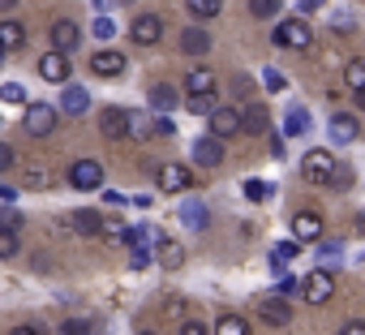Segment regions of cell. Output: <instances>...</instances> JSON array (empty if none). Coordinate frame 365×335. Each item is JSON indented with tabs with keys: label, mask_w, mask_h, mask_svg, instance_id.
Instances as JSON below:
<instances>
[{
	"label": "cell",
	"mask_w": 365,
	"mask_h": 335,
	"mask_svg": "<svg viewBox=\"0 0 365 335\" xmlns=\"http://www.w3.org/2000/svg\"><path fill=\"white\" fill-rule=\"evenodd\" d=\"M297 249H301V241H279V245L271 249V271H275V275H284V271H288V262L297 258Z\"/></svg>",
	"instance_id": "cell-26"
},
{
	"label": "cell",
	"mask_w": 365,
	"mask_h": 335,
	"mask_svg": "<svg viewBox=\"0 0 365 335\" xmlns=\"http://www.w3.org/2000/svg\"><path fill=\"white\" fill-rule=\"evenodd\" d=\"M0 103H26V86L22 82H5L0 86Z\"/></svg>",
	"instance_id": "cell-36"
},
{
	"label": "cell",
	"mask_w": 365,
	"mask_h": 335,
	"mask_svg": "<svg viewBox=\"0 0 365 335\" xmlns=\"http://www.w3.org/2000/svg\"><path fill=\"white\" fill-rule=\"evenodd\" d=\"M103 232H108V241H120L125 245V224H103Z\"/></svg>",
	"instance_id": "cell-52"
},
{
	"label": "cell",
	"mask_w": 365,
	"mask_h": 335,
	"mask_svg": "<svg viewBox=\"0 0 365 335\" xmlns=\"http://www.w3.org/2000/svg\"><path fill=\"white\" fill-rule=\"evenodd\" d=\"M39 78L43 82H65L69 78V52H48V56H39Z\"/></svg>",
	"instance_id": "cell-13"
},
{
	"label": "cell",
	"mask_w": 365,
	"mask_h": 335,
	"mask_svg": "<svg viewBox=\"0 0 365 335\" xmlns=\"http://www.w3.org/2000/svg\"><path fill=\"white\" fill-rule=\"evenodd\" d=\"M163 314H168V318H180V314H185V301H180V297H168V301H163Z\"/></svg>",
	"instance_id": "cell-48"
},
{
	"label": "cell",
	"mask_w": 365,
	"mask_h": 335,
	"mask_svg": "<svg viewBox=\"0 0 365 335\" xmlns=\"http://www.w3.org/2000/svg\"><path fill=\"white\" fill-rule=\"evenodd\" d=\"M150 262H155V254H150L146 245H133V254H129V267H133V271H142V267H150Z\"/></svg>",
	"instance_id": "cell-41"
},
{
	"label": "cell",
	"mask_w": 365,
	"mask_h": 335,
	"mask_svg": "<svg viewBox=\"0 0 365 335\" xmlns=\"http://www.w3.org/2000/svg\"><path fill=\"white\" fill-rule=\"evenodd\" d=\"M331 190H348L352 185V163H344V159H335V172H331V181H327Z\"/></svg>",
	"instance_id": "cell-33"
},
{
	"label": "cell",
	"mask_w": 365,
	"mask_h": 335,
	"mask_svg": "<svg viewBox=\"0 0 365 335\" xmlns=\"http://www.w3.org/2000/svg\"><path fill=\"white\" fill-rule=\"evenodd\" d=\"M211 335H254V331H250V322L241 314H220V322H215Z\"/></svg>",
	"instance_id": "cell-28"
},
{
	"label": "cell",
	"mask_w": 365,
	"mask_h": 335,
	"mask_svg": "<svg viewBox=\"0 0 365 335\" xmlns=\"http://www.w3.org/2000/svg\"><path fill=\"white\" fill-rule=\"evenodd\" d=\"M322 249H318V258L322 262H339V254H344V245H335V241H318Z\"/></svg>",
	"instance_id": "cell-44"
},
{
	"label": "cell",
	"mask_w": 365,
	"mask_h": 335,
	"mask_svg": "<svg viewBox=\"0 0 365 335\" xmlns=\"http://www.w3.org/2000/svg\"><path fill=\"white\" fill-rule=\"evenodd\" d=\"M150 133H155V138H172V133H176V125H172V116H168V112H159V116H150Z\"/></svg>",
	"instance_id": "cell-37"
},
{
	"label": "cell",
	"mask_w": 365,
	"mask_h": 335,
	"mask_svg": "<svg viewBox=\"0 0 365 335\" xmlns=\"http://www.w3.org/2000/svg\"><path fill=\"white\" fill-rule=\"evenodd\" d=\"M99 133H103L108 142L129 138V112H125V108H103V112H99Z\"/></svg>",
	"instance_id": "cell-10"
},
{
	"label": "cell",
	"mask_w": 365,
	"mask_h": 335,
	"mask_svg": "<svg viewBox=\"0 0 365 335\" xmlns=\"http://www.w3.org/2000/svg\"><path fill=\"white\" fill-rule=\"evenodd\" d=\"M180 335H211V326L198 322V318H185V322H180Z\"/></svg>",
	"instance_id": "cell-46"
},
{
	"label": "cell",
	"mask_w": 365,
	"mask_h": 335,
	"mask_svg": "<svg viewBox=\"0 0 365 335\" xmlns=\"http://www.w3.org/2000/svg\"><path fill=\"white\" fill-rule=\"evenodd\" d=\"M339 335H365V318H348V322L339 326Z\"/></svg>",
	"instance_id": "cell-49"
},
{
	"label": "cell",
	"mask_w": 365,
	"mask_h": 335,
	"mask_svg": "<svg viewBox=\"0 0 365 335\" xmlns=\"http://www.w3.org/2000/svg\"><path fill=\"white\" fill-rule=\"evenodd\" d=\"M5 335H39L35 326H14V331H5Z\"/></svg>",
	"instance_id": "cell-55"
},
{
	"label": "cell",
	"mask_w": 365,
	"mask_h": 335,
	"mask_svg": "<svg viewBox=\"0 0 365 335\" xmlns=\"http://www.w3.org/2000/svg\"><path fill=\"white\" fill-rule=\"evenodd\" d=\"M95 5H99V9H103V5H108V0H95Z\"/></svg>",
	"instance_id": "cell-59"
},
{
	"label": "cell",
	"mask_w": 365,
	"mask_h": 335,
	"mask_svg": "<svg viewBox=\"0 0 365 335\" xmlns=\"http://www.w3.org/2000/svg\"><path fill=\"white\" fill-rule=\"evenodd\" d=\"M185 91H190V95H202V91H215V73H211L207 65H194V69L185 73Z\"/></svg>",
	"instance_id": "cell-25"
},
{
	"label": "cell",
	"mask_w": 365,
	"mask_h": 335,
	"mask_svg": "<svg viewBox=\"0 0 365 335\" xmlns=\"http://www.w3.org/2000/svg\"><path fill=\"white\" fill-rule=\"evenodd\" d=\"M292 241L318 245V241H322V215H318V211H297V215H292Z\"/></svg>",
	"instance_id": "cell-8"
},
{
	"label": "cell",
	"mask_w": 365,
	"mask_h": 335,
	"mask_svg": "<svg viewBox=\"0 0 365 335\" xmlns=\"http://www.w3.org/2000/svg\"><path fill=\"white\" fill-rule=\"evenodd\" d=\"M0 228H9V232L22 228V215L14 211V202H0Z\"/></svg>",
	"instance_id": "cell-38"
},
{
	"label": "cell",
	"mask_w": 365,
	"mask_h": 335,
	"mask_svg": "<svg viewBox=\"0 0 365 335\" xmlns=\"http://www.w3.org/2000/svg\"><path fill=\"white\" fill-rule=\"evenodd\" d=\"M95 35H99V39H103V43H108V39H112V35H116V22H112V18H108V14H103V18H99V22H95Z\"/></svg>",
	"instance_id": "cell-47"
},
{
	"label": "cell",
	"mask_w": 365,
	"mask_h": 335,
	"mask_svg": "<svg viewBox=\"0 0 365 335\" xmlns=\"http://www.w3.org/2000/svg\"><path fill=\"white\" fill-rule=\"evenodd\" d=\"M14 254H18V232L0 228V262H5V258H14Z\"/></svg>",
	"instance_id": "cell-39"
},
{
	"label": "cell",
	"mask_w": 365,
	"mask_h": 335,
	"mask_svg": "<svg viewBox=\"0 0 365 335\" xmlns=\"http://www.w3.org/2000/svg\"><path fill=\"white\" fill-rule=\"evenodd\" d=\"M142 335H155V331H142Z\"/></svg>",
	"instance_id": "cell-60"
},
{
	"label": "cell",
	"mask_w": 365,
	"mask_h": 335,
	"mask_svg": "<svg viewBox=\"0 0 365 335\" xmlns=\"http://www.w3.org/2000/svg\"><path fill=\"white\" fill-rule=\"evenodd\" d=\"M331 26H335V31L344 35V31H352L356 22H352V14H335V18H331Z\"/></svg>",
	"instance_id": "cell-50"
},
{
	"label": "cell",
	"mask_w": 365,
	"mask_h": 335,
	"mask_svg": "<svg viewBox=\"0 0 365 335\" xmlns=\"http://www.w3.org/2000/svg\"><path fill=\"white\" fill-rule=\"evenodd\" d=\"M150 108H155V112H172V108H176V86H168V82L150 86Z\"/></svg>",
	"instance_id": "cell-29"
},
{
	"label": "cell",
	"mask_w": 365,
	"mask_h": 335,
	"mask_svg": "<svg viewBox=\"0 0 365 335\" xmlns=\"http://www.w3.org/2000/svg\"><path fill=\"white\" fill-rule=\"evenodd\" d=\"M0 202H18V190L14 185H0Z\"/></svg>",
	"instance_id": "cell-54"
},
{
	"label": "cell",
	"mask_w": 365,
	"mask_h": 335,
	"mask_svg": "<svg viewBox=\"0 0 365 335\" xmlns=\"http://www.w3.org/2000/svg\"><path fill=\"white\" fill-rule=\"evenodd\" d=\"M180 52H185V56H211V31L185 26V31H180Z\"/></svg>",
	"instance_id": "cell-15"
},
{
	"label": "cell",
	"mask_w": 365,
	"mask_h": 335,
	"mask_svg": "<svg viewBox=\"0 0 365 335\" xmlns=\"http://www.w3.org/2000/svg\"><path fill=\"white\" fill-rule=\"evenodd\" d=\"M48 35H52V48H56V52H73V48L82 43V26H78L73 18H56Z\"/></svg>",
	"instance_id": "cell-9"
},
{
	"label": "cell",
	"mask_w": 365,
	"mask_h": 335,
	"mask_svg": "<svg viewBox=\"0 0 365 335\" xmlns=\"http://www.w3.org/2000/svg\"><path fill=\"white\" fill-rule=\"evenodd\" d=\"M258 314H262L271 326H288V322H292V309H288L284 297H258Z\"/></svg>",
	"instance_id": "cell-18"
},
{
	"label": "cell",
	"mask_w": 365,
	"mask_h": 335,
	"mask_svg": "<svg viewBox=\"0 0 365 335\" xmlns=\"http://www.w3.org/2000/svg\"><path fill=\"white\" fill-rule=\"evenodd\" d=\"M52 168H43V163H31V168H22V185L26 190H52Z\"/></svg>",
	"instance_id": "cell-24"
},
{
	"label": "cell",
	"mask_w": 365,
	"mask_h": 335,
	"mask_svg": "<svg viewBox=\"0 0 365 335\" xmlns=\"http://www.w3.org/2000/svg\"><path fill=\"white\" fill-rule=\"evenodd\" d=\"M271 43L275 48H292V52H309L314 48V31H309L305 18H288V22H279L271 31Z\"/></svg>",
	"instance_id": "cell-1"
},
{
	"label": "cell",
	"mask_w": 365,
	"mask_h": 335,
	"mask_svg": "<svg viewBox=\"0 0 365 335\" xmlns=\"http://www.w3.org/2000/svg\"><path fill=\"white\" fill-rule=\"evenodd\" d=\"M129 39H133L138 48H155V43L163 39V18H159V14H142V18H133Z\"/></svg>",
	"instance_id": "cell-6"
},
{
	"label": "cell",
	"mask_w": 365,
	"mask_h": 335,
	"mask_svg": "<svg viewBox=\"0 0 365 335\" xmlns=\"http://www.w3.org/2000/svg\"><path fill=\"white\" fill-rule=\"evenodd\" d=\"M271 155H275V159H284V155H288V138H284V133H275V138H271Z\"/></svg>",
	"instance_id": "cell-51"
},
{
	"label": "cell",
	"mask_w": 365,
	"mask_h": 335,
	"mask_svg": "<svg viewBox=\"0 0 365 335\" xmlns=\"http://www.w3.org/2000/svg\"><path fill=\"white\" fill-rule=\"evenodd\" d=\"M279 5H284V0H250V14L267 22V18H279Z\"/></svg>",
	"instance_id": "cell-34"
},
{
	"label": "cell",
	"mask_w": 365,
	"mask_h": 335,
	"mask_svg": "<svg viewBox=\"0 0 365 335\" xmlns=\"http://www.w3.org/2000/svg\"><path fill=\"white\" fill-rule=\"evenodd\" d=\"M69 228L82 232V237H95V232H103V215L99 211H73L69 215Z\"/></svg>",
	"instance_id": "cell-23"
},
{
	"label": "cell",
	"mask_w": 365,
	"mask_h": 335,
	"mask_svg": "<svg viewBox=\"0 0 365 335\" xmlns=\"http://www.w3.org/2000/svg\"><path fill=\"white\" fill-rule=\"evenodd\" d=\"M91 73H95V78H120V73H125V56H120L116 48H99V52L91 56Z\"/></svg>",
	"instance_id": "cell-11"
},
{
	"label": "cell",
	"mask_w": 365,
	"mask_h": 335,
	"mask_svg": "<svg viewBox=\"0 0 365 335\" xmlns=\"http://www.w3.org/2000/svg\"><path fill=\"white\" fill-rule=\"evenodd\" d=\"M18 5V0H0V9H14Z\"/></svg>",
	"instance_id": "cell-58"
},
{
	"label": "cell",
	"mask_w": 365,
	"mask_h": 335,
	"mask_svg": "<svg viewBox=\"0 0 365 335\" xmlns=\"http://www.w3.org/2000/svg\"><path fill=\"white\" fill-rule=\"evenodd\" d=\"M185 5H190V14H194L198 22H211V18H220L224 0H185Z\"/></svg>",
	"instance_id": "cell-30"
},
{
	"label": "cell",
	"mask_w": 365,
	"mask_h": 335,
	"mask_svg": "<svg viewBox=\"0 0 365 335\" xmlns=\"http://www.w3.org/2000/svg\"><path fill=\"white\" fill-rule=\"evenodd\" d=\"M241 129H245V133H267V129H271V116H267V108L250 99V103L241 108Z\"/></svg>",
	"instance_id": "cell-20"
},
{
	"label": "cell",
	"mask_w": 365,
	"mask_h": 335,
	"mask_svg": "<svg viewBox=\"0 0 365 335\" xmlns=\"http://www.w3.org/2000/svg\"><path fill=\"white\" fill-rule=\"evenodd\" d=\"M309 129V112L297 103V108H288V116H284V138H301Z\"/></svg>",
	"instance_id": "cell-27"
},
{
	"label": "cell",
	"mask_w": 365,
	"mask_h": 335,
	"mask_svg": "<svg viewBox=\"0 0 365 335\" xmlns=\"http://www.w3.org/2000/svg\"><path fill=\"white\" fill-rule=\"evenodd\" d=\"M241 190H245V198H250V202H267V198L275 194V190H271L267 181H258V177H250V181L241 185Z\"/></svg>",
	"instance_id": "cell-32"
},
{
	"label": "cell",
	"mask_w": 365,
	"mask_h": 335,
	"mask_svg": "<svg viewBox=\"0 0 365 335\" xmlns=\"http://www.w3.org/2000/svg\"><path fill=\"white\" fill-rule=\"evenodd\" d=\"M155 262L168 267V271H176V267H185V249H180L172 237H155Z\"/></svg>",
	"instance_id": "cell-19"
},
{
	"label": "cell",
	"mask_w": 365,
	"mask_h": 335,
	"mask_svg": "<svg viewBox=\"0 0 365 335\" xmlns=\"http://www.w3.org/2000/svg\"><path fill=\"white\" fill-rule=\"evenodd\" d=\"M356 95V108H365V91H352Z\"/></svg>",
	"instance_id": "cell-57"
},
{
	"label": "cell",
	"mask_w": 365,
	"mask_h": 335,
	"mask_svg": "<svg viewBox=\"0 0 365 335\" xmlns=\"http://www.w3.org/2000/svg\"><path fill=\"white\" fill-rule=\"evenodd\" d=\"M185 108H190V112H198V116H207V112H215L220 103H215V91H202V95H190V99H185Z\"/></svg>",
	"instance_id": "cell-31"
},
{
	"label": "cell",
	"mask_w": 365,
	"mask_h": 335,
	"mask_svg": "<svg viewBox=\"0 0 365 335\" xmlns=\"http://www.w3.org/2000/svg\"><path fill=\"white\" fill-rule=\"evenodd\" d=\"M69 185H73L78 194L99 190V185H103V163H99V159H73V163H69Z\"/></svg>",
	"instance_id": "cell-3"
},
{
	"label": "cell",
	"mask_w": 365,
	"mask_h": 335,
	"mask_svg": "<svg viewBox=\"0 0 365 335\" xmlns=\"http://www.w3.org/2000/svg\"><path fill=\"white\" fill-rule=\"evenodd\" d=\"M61 335H95V326H91L86 318H69V322L61 326Z\"/></svg>",
	"instance_id": "cell-42"
},
{
	"label": "cell",
	"mask_w": 365,
	"mask_h": 335,
	"mask_svg": "<svg viewBox=\"0 0 365 335\" xmlns=\"http://www.w3.org/2000/svg\"><path fill=\"white\" fill-rule=\"evenodd\" d=\"M155 185H159V194H185L194 185V177H190L185 163H159L155 168Z\"/></svg>",
	"instance_id": "cell-5"
},
{
	"label": "cell",
	"mask_w": 365,
	"mask_h": 335,
	"mask_svg": "<svg viewBox=\"0 0 365 335\" xmlns=\"http://www.w3.org/2000/svg\"><path fill=\"white\" fill-rule=\"evenodd\" d=\"M344 82H348V91H365V61H352L344 69Z\"/></svg>",
	"instance_id": "cell-35"
},
{
	"label": "cell",
	"mask_w": 365,
	"mask_h": 335,
	"mask_svg": "<svg viewBox=\"0 0 365 335\" xmlns=\"http://www.w3.org/2000/svg\"><path fill=\"white\" fill-rule=\"evenodd\" d=\"M26 43V31H22V22H0V61H5V52H18Z\"/></svg>",
	"instance_id": "cell-21"
},
{
	"label": "cell",
	"mask_w": 365,
	"mask_h": 335,
	"mask_svg": "<svg viewBox=\"0 0 365 335\" xmlns=\"http://www.w3.org/2000/svg\"><path fill=\"white\" fill-rule=\"evenodd\" d=\"M14 163H18V150H14L9 142H0V172H9Z\"/></svg>",
	"instance_id": "cell-45"
},
{
	"label": "cell",
	"mask_w": 365,
	"mask_h": 335,
	"mask_svg": "<svg viewBox=\"0 0 365 335\" xmlns=\"http://www.w3.org/2000/svg\"><path fill=\"white\" fill-rule=\"evenodd\" d=\"M91 108V95L82 91V86H65L61 91V112H69V116H82Z\"/></svg>",
	"instance_id": "cell-22"
},
{
	"label": "cell",
	"mask_w": 365,
	"mask_h": 335,
	"mask_svg": "<svg viewBox=\"0 0 365 335\" xmlns=\"http://www.w3.org/2000/svg\"><path fill=\"white\" fill-rule=\"evenodd\" d=\"M356 232H361V237H365V211H361V215H356Z\"/></svg>",
	"instance_id": "cell-56"
},
{
	"label": "cell",
	"mask_w": 365,
	"mask_h": 335,
	"mask_svg": "<svg viewBox=\"0 0 365 335\" xmlns=\"http://www.w3.org/2000/svg\"><path fill=\"white\" fill-rule=\"evenodd\" d=\"M176 220H180V224H185L190 232H202V228L211 224V211H207V207H202L198 198H185V202H180V207H176Z\"/></svg>",
	"instance_id": "cell-12"
},
{
	"label": "cell",
	"mask_w": 365,
	"mask_h": 335,
	"mask_svg": "<svg viewBox=\"0 0 365 335\" xmlns=\"http://www.w3.org/2000/svg\"><path fill=\"white\" fill-rule=\"evenodd\" d=\"M262 82H267V91H288V78L279 69H262Z\"/></svg>",
	"instance_id": "cell-43"
},
{
	"label": "cell",
	"mask_w": 365,
	"mask_h": 335,
	"mask_svg": "<svg viewBox=\"0 0 365 335\" xmlns=\"http://www.w3.org/2000/svg\"><path fill=\"white\" fill-rule=\"evenodd\" d=\"M211 133H215V138L241 133V108H215V112H211Z\"/></svg>",
	"instance_id": "cell-16"
},
{
	"label": "cell",
	"mask_w": 365,
	"mask_h": 335,
	"mask_svg": "<svg viewBox=\"0 0 365 335\" xmlns=\"http://www.w3.org/2000/svg\"><path fill=\"white\" fill-rule=\"evenodd\" d=\"M301 297H305L309 305H327V301L335 297V275H331L327 267H318V271H309V275L301 279Z\"/></svg>",
	"instance_id": "cell-4"
},
{
	"label": "cell",
	"mask_w": 365,
	"mask_h": 335,
	"mask_svg": "<svg viewBox=\"0 0 365 335\" xmlns=\"http://www.w3.org/2000/svg\"><path fill=\"white\" fill-rule=\"evenodd\" d=\"M129 138H150V116L129 112Z\"/></svg>",
	"instance_id": "cell-40"
},
{
	"label": "cell",
	"mask_w": 365,
	"mask_h": 335,
	"mask_svg": "<svg viewBox=\"0 0 365 335\" xmlns=\"http://www.w3.org/2000/svg\"><path fill=\"white\" fill-rule=\"evenodd\" d=\"M327 129H331V142H339V146H348V142H356V138H361V120H356V116H348V112H335Z\"/></svg>",
	"instance_id": "cell-14"
},
{
	"label": "cell",
	"mask_w": 365,
	"mask_h": 335,
	"mask_svg": "<svg viewBox=\"0 0 365 335\" xmlns=\"http://www.w3.org/2000/svg\"><path fill=\"white\" fill-rule=\"evenodd\" d=\"M26 133H35V138H48L52 129H56V108L52 103H26Z\"/></svg>",
	"instance_id": "cell-7"
},
{
	"label": "cell",
	"mask_w": 365,
	"mask_h": 335,
	"mask_svg": "<svg viewBox=\"0 0 365 335\" xmlns=\"http://www.w3.org/2000/svg\"><path fill=\"white\" fill-rule=\"evenodd\" d=\"M297 5H301V14H318V9H322V0H297Z\"/></svg>",
	"instance_id": "cell-53"
},
{
	"label": "cell",
	"mask_w": 365,
	"mask_h": 335,
	"mask_svg": "<svg viewBox=\"0 0 365 335\" xmlns=\"http://www.w3.org/2000/svg\"><path fill=\"white\" fill-rule=\"evenodd\" d=\"M194 159H198L202 168H220V163H224V138H215V133H211V138H198V142H194Z\"/></svg>",
	"instance_id": "cell-17"
},
{
	"label": "cell",
	"mask_w": 365,
	"mask_h": 335,
	"mask_svg": "<svg viewBox=\"0 0 365 335\" xmlns=\"http://www.w3.org/2000/svg\"><path fill=\"white\" fill-rule=\"evenodd\" d=\"M331 172H335V155H331V150L314 146V150H305V155H301V177H305L309 185H327V181H331Z\"/></svg>",
	"instance_id": "cell-2"
}]
</instances>
